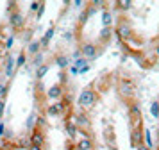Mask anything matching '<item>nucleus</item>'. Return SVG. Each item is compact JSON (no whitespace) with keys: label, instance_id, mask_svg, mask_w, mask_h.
<instances>
[{"label":"nucleus","instance_id":"6ab92c4d","mask_svg":"<svg viewBox=\"0 0 159 150\" xmlns=\"http://www.w3.org/2000/svg\"><path fill=\"white\" fill-rule=\"evenodd\" d=\"M111 34H113V29H111V27H104V29H102V32H100V39L104 43L109 41V39H111Z\"/></svg>","mask_w":159,"mask_h":150},{"label":"nucleus","instance_id":"412c9836","mask_svg":"<svg viewBox=\"0 0 159 150\" xmlns=\"http://www.w3.org/2000/svg\"><path fill=\"white\" fill-rule=\"evenodd\" d=\"M25 52H20L18 57H16V68H20V66H25Z\"/></svg>","mask_w":159,"mask_h":150},{"label":"nucleus","instance_id":"c756f323","mask_svg":"<svg viewBox=\"0 0 159 150\" xmlns=\"http://www.w3.org/2000/svg\"><path fill=\"white\" fill-rule=\"evenodd\" d=\"M45 13V4H41V7L38 9V18H41V14Z\"/></svg>","mask_w":159,"mask_h":150},{"label":"nucleus","instance_id":"1a4fd4ad","mask_svg":"<svg viewBox=\"0 0 159 150\" xmlns=\"http://www.w3.org/2000/svg\"><path fill=\"white\" fill-rule=\"evenodd\" d=\"M29 143L30 147H45V130L43 129H34L30 132V138H29Z\"/></svg>","mask_w":159,"mask_h":150},{"label":"nucleus","instance_id":"f8f14e48","mask_svg":"<svg viewBox=\"0 0 159 150\" xmlns=\"http://www.w3.org/2000/svg\"><path fill=\"white\" fill-rule=\"evenodd\" d=\"M75 148L77 150H93L95 143H93V139H91V136H82L79 141H77Z\"/></svg>","mask_w":159,"mask_h":150},{"label":"nucleus","instance_id":"dca6fc26","mask_svg":"<svg viewBox=\"0 0 159 150\" xmlns=\"http://www.w3.org/2000/svg\"><path fill=\"white\" fill-rule=\"evenodd\" d=\"M102 21H104V27H111V23H113V13L106 9L102 13Z\"/></svg>","mask_w":159,"mask_h":150},{"label":"nucleus","instance_id":"7c9ffc66","mask_svg":"<svg viewBox=\"0 0 159 150\" xmlns=\"http://www.w3.org/2000/svg\"><path fill=\"white\" fill-rule=\"evenodd\" d=\"M154 54H156V57H159V43H156V47H154Z\"/></svg>","mask_w":159,"mask_h":150},{"label":"nucleus","instance_id":"7ed1b4c3","mask_svg":"<svg viewBox=\"0 0 159 150\" xmlns=\"http://www.w3.org/2000/svg\"><path fill=\"white\" fill-rule=\"evenodd\" d=\"M75 120H73V123L77 125V129H79L80 132H88L89 130V127H91V121H89V116H88L86 111H82V109H79L77 113H75V116H73Z\"/></svg>","mask_w":159,"mask_h":150},{"label":"nucleus","instance_id":"5701e85b","mask_svg":"<svg viewBox=\"0 0 159 150\" xmlns=\"http://www.w3.org/2000/svg\"><path fill=\"white\" fill-rule=\"evenodd\" d=\"M48 71V64H43V66H39L38 68V73H36V77L38 79H43V75Z\"/></svg>","mask_w":159,"mask_h":150},{"label":"nucleus","instance_id":"6e6552de","mask_svg":"<svg viewBox=\"0 0 159 150\" xmlns=\"http://www.w3.org/2000/svg\"><path fill=\"white\" fill-rule=\"evenodd\" d=\"M9 25L13 27V30H22L25 27V16L20 11H13L9 16Z\"/></svg>","mask_w":159,"mask_h":150},{"label":"nucleus","instance_id":"cd10ccee","mask_svg":"<svg viewBox=\"0 0 159 150\" xmlns=\"http://www.w3.org/2000/svg\"><path fill=\"white\" fill-rule=\"evenodd\" d=\"M39 7H41V2H32L30 4V11H38Z\"/></svg>","mask_w":159,"mask_h":150},{"label":"nucleus","instance_id":"c9c22d12","mask_svg":"<svg viewBox=\"0 0 159 150\" xmlns=\"http://www.w3.org/2000/svg\"><path fill=\"white\" fill-rule=\"evenodd\" d=\"M157 138H159V127H157Z\"/></svg>","mask_w":159,"mask_h":150},{"label":"nucleus","instance_id":"0eeeda50","mask_svg":"<svg viewBox=\"0 0 159 150\" xmlns=\"http://www.w3.org/2000/svg\"><path fill=\"white\" fill-rule=\"evenodd\" d=\"M145 141V130H143V121L141 123H138L136 127L132 129V138H130V143H132V147L138 148L139 145H143Z\"/></svg>","mask_w":159,"mask_h":150},{"label":"nucleus","instance_id":"20e7f679","mask_svg":"<svg viewBox=\"0 0 159 150\" xmlns=\"http://www.w3.org/2000/svg\"><path fill=\"white\" fill-rule=\"evenodd\" d=\"M79 52L84 59H95V57L98 56V45L93 41H84L80 45Z\"/></svg>","mask_w":159,"mask_h":150},{"label":"nucleus","instance_id":"a211bd4d","mask_svg":"<svg viewBox=\"0 0 159 150\" xmlns=\"http://www.w3.org/2000/svg\"><path fill=\"white\" fill-rule=\"evenodd\" d=\"M39 47H41V41L39 39H36V41H32L29 45V54H32V56H36V54H39Z\"/></svg>","mask_w":159,"mask_h":150},{"label":"nucleus","instance_id":"393cba45","mask_svg":"<svg viewBox=\"0 0 159 150\" xmlns=\"http://www.w3.org/2000/svg\"><path fill=\"white\" fill-rule=\"evenodd\" d=\"M6 95H7V86L0 82V98L4 100V98H6Z\"/></svg>","mask_w":159,"mask_h":150},{"label":"nucleus","instance_id":"f3484780","mask_svg":"<svg viewBox=\"0 0 159 150\" xmlns=\"http://www.w3.org/2000/svg\"><path fill=\"white\" fill-rule=\"evenodd\" d=\"M52 36H54V25H52V27L48 29L47 32H45V36H43V38L39 39V41H41V47H47V45H48V41L52 39Z\"/></svg>","mask_w":159,"mask_h":150},{"label":"nucleus","instance_id":"4468645a","mask_svg":"<svg viewBox=\"0 0 159 150\" xmlns=\"http://www.w3.org/2000/svg\"><path fill=\"white\" fill-rule=\"evenodd\" d=\"M54 61H56V64H57L59 68H66L70 64V57L65 56V54H57V56L54 57Z\"/></svg>","mask_w":159,"mask_h":150},{"label":"nucleus","instance_id":"9b49d317","mask_svg":"<svg viewBox=\"0 0 159 150\" xmlns=\"http://www.w3.org/2000/svg\"><path fill=\"white\" fill-rule=\"evenodd\" d=\"M63 93H65L63 84H54V86H50V88H48V91L45 93V95H47V98L56 100V102H57V100L63 97Z\"/></svg>","mask_w":159,"mask_h":150},{"label":"nucleus","instance_id":"ddd939ff","mask_svg":"<svg viewBox=\"0 0 159 150\" xmlns=\"http://www.w3.org/2000/svg\"><path fill=\"white\" fill-rule=\"evenodd\" d=\"M65 130H66V134H68L70 139H73L75 136L79 134V129H77V125H75L73 121H66L65 123Z\"/></svg>","mask_w":159,"mask_h":150},{"label":"nucleus","instance_id":"423d86ee","mask_svg":"<svg viewBox=\"0 0 159 150\" xmlns=\"http://www.w3.org/2000/svg\"><path fill=\"white\" fill-rule=\"evenodd\" d=\"M115 34L118 36L120 39L127 41V39L132 38V27H130L125 20H122V21H118V25H116V29H115Z\"/></svg>","mask_w":159,"mask_h":150},{"label":"nucleus","instance_id":"f704fd0d","mask_svg":"<svg viewBox=\"0 0 159 150\" xmlns=\"http://www.w3.org/2000/svg\"><path fill=\"white\" fill-rule=\"evenodd\" d=\"M2 48H4V45H2V41H0V50H2Z\"/></svg>","mask_w":159,"mask_h":150},{"label":"nucleus","instance_id":"b1692460","mask_svg":"<svg viewBox=\"0 0 159 150\" xmlns=\"http://www.w3.org/2000/svg\"><path fill=\"white\" fill-rule=\"evenodd\" d=\"M145 143H147V147H148V148L152 147V136H150V130H145Z\"/></svg>","mask_w":159,"mask_h":150},{"label":"nucleus","instance_id":"aec40b11","mask_svg":"<svg viewBox=\"0 0 159 150\" xmlns=\"http://www.w3.org/2000/svg\"><path fill=\"white\" fill-rule=\"evenodd\" d=\"M150 114L154 118H159V102H152L150 104Z\"/></svg>","mask_w":159,"mask_h":150},{"label":"nucleus","instance_id":"2eb2a0df","mask_svg":"<svg viewBox=\"0 0 159 150\" xmlns=\"http://www.w3.org/2000/svg\"><path fill=\"white\" fill-rule=\"evenodd\" d=\"M16 68V59H13V57H7V66H6V75H7L9 79L13 77V70Z\"/></svg>","mask_w":159,"mask_h":150},{"label":"nucleus","instance_id":"f03ea898","mask_svg":"<svg viewBox=\"0 0 159 150\" xmlns=\"http://www.w3.org/2000/svg\"><path fill=\"white\" fill-rule=\"evenodd\" d=\"M118 91L122 95L123 98L130 100L134 97V93H136V82L132 80V79H120V82H118Z\"/></svg>","mask_w":159,"mask_h":150},{"label":"nucleus","instance_id":"a878e982","mask_svg":"<svg viewBox=\"0 0 159 150\" xmlns=\"http://www.w3.org/2000/svg\"><path fill=\"white\" fill-rule=\"evenodd\" d=\"M13 43H15V36H9V38H7V41H6V45H4V50H9Z\"/></svg>","mask_w":159,"mask_h":150},{"label":"nucleus","instance_id":"9d476101","mask_svg":"<svg viewBox=\"0 0 159 150\" xmlns=\"http://www.w3.org/2000/svg\"><path fill=\"white\" fill-rule=\"evenodd\" d=\"M68 106H65V102L63 100H57V102H52L47 106V114L48 116H61V114L65 113V109Z\"/></svg>","mask_w":159,"mask_h":150},{"label":"nucleus","instance_id":"72a5a7b5","mask_svg":"<svg viewBox=\"0 0 159 150\" xmlns=\"http://www.w3.org/2000/svg\"><path fill=\"white\" fill-rule=\"evenodd\" d=\"M29 150H43V148H41V147H30Z\"/></svg>","mask_w":159,"mask_h":150},{"label":"nucleus","instance_id":"f257e3e1","mask_svg":"<svg viewBox=\"0 0 159 150\" xmlns=\"http://www.w3.org/2000/svg\"><path fill=\"white\" fill-rule=\"evenodd\" d=\"M97 100H98V91L95 89V84H89L88 88H84L80 91L79 98H77V106L82 111H88L97 104Z\"/></svg>","mask_w":159,"mask_h":150},{"label":"nucleus","instance_id":"c85d7f7f","mask_svg":"<svg viewBox=\"0 0 159 150\" xmlns=\"http://www.w3.org/2000/svg\"><path fill=\"white\" fill-rule=\"evenodd\" d=\"M4 109H6V102L0 98V118H2V114H4Z\"/></svg>","mask_w":159,"mask_h":150},{"label":"nucleus","instance_id":"bb28decb","mask_svg":"<svg viewBox=\"0 0 159 150\" xmlns=\"http://www.w3.org/2000/svg\"><path fill=\"white\" fill-rule=\"evenodd\" d=\"M41 63H43V54H36V57H34V64H36V66H41Z\"/></svg>","mask_w":159,"mask_h":150},{"label":"nucleus","instance_id":"2f4dec72","mask_svg":"<svg viewBox=\"0 0 159 150\" xmlns=\"http://www.w3.org/2000/svg\"><path fill=\"white\" fill-rule=\"evenodd\" d=\"M136 150H150V148H148V147H147V145L143 143V145H139V147H138Z\"/></svg>","mask_w":159,"mask_h":150},{"label":"nucleus","instance_id":"39448f33","mask_svg":"<svg viewBox=\"0 0 159 150\" xmlns=\"http://www.w3.org/2000/svg\"><path fill=\"white\" fill-rule=\"evenodd\" d=\"M127 114H129V120H132V123H141L143 121V114H141V106L138 104L136 100L130 102L127 106Z\"/></svg>","mask_w":159,"mask_h":150},{"label":"nucleus","instance_id":"473e14b6","mask_svg":"<svg viewBox=\"0 0 159 150\" xmlns=\"http://www.w3.org/2000/svg\"><path fill=\"white\" fill-rule=\"evenodd\" d=\"M0 136H4V123L0 121Z\"/></svg>","mask_w":159,"mask_h":150},{"label":"nucleus","instance_id":"4be33fe9","mask_svg":"<svg viewBox=\"0 0 159 150\" xmlns=\"http://www.w3.org/2000/svg\"><path fill=\"white\" fill-rule=\"evenodd\" d=\"M116 6L120 7L122 11H129L130 7H132V2L130 0H127V2H116Z\"/></svg>","mask_w":159,"mask_h":150}]
</instances>
